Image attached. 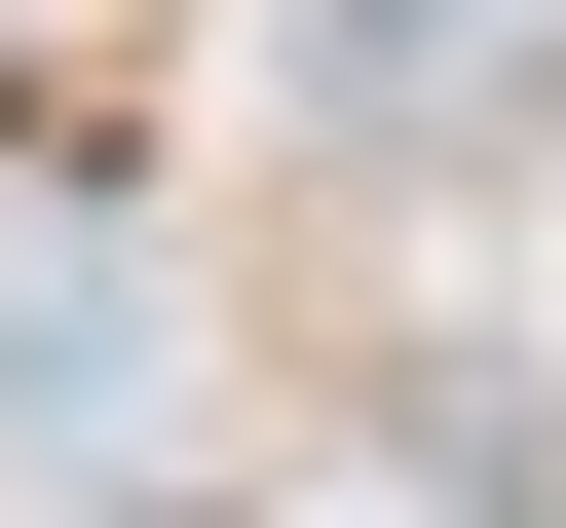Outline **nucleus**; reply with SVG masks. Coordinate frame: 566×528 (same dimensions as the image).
<instances>
[{
	"instance_id": "obj_2",
	"label": "nucleus",
	"mask_w": 566,
	"mask_h": 528,
	"mask_svg": "<svg viewBox=\"0 0 566 528\" xmlns=\"http://www.w3.org/2000/svg\"><path fill=\"white\" fill-rule=\"evenodd\" d=\"M416 490H491V528H566V378H416Z\"/></svg>"
},
{
	"instance_id": "obj_1",
	"label": "nucleus",
	"mask_w": 566,
	"mask_h": 528,
	"mask_svg": "<svg viewBox=\"0 0 566 528\" xmlns=\"http://www.w3.org/2000/svg\"><path fill=\"white\" fill-rule=\"evenodd\" d=\"M114 378H151V264H114V226H39V264H0V415L114 453Z\"/></svg>"
}]
</instances>
